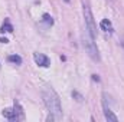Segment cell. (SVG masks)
<instances>
[{"label": "cell", "mask_w": 124, "mask_h": 122, "mask_svg": "<svg viewBox=\"0 0 124 122\" xmlns=\"http://www.w3.org/2000/svg\"><path fill=\"white\" fill-rule=\"evenodd\" d=\"M42 99L43 103L49 112L48 121H59L62 119V106H61V99L58 93L54 91L51 86H45L42 89Z\"/></svg>", "instance_id": "1"}, {"label": "cell", "mask_w": 124, "mask_h": 122, "mask_svg": "<svg viewBox=\"0 0 124 122\" xmlns=\"http://www.w3.org/2000/svg\"><path fill=\"white\" fill-rule=\"evenodd\" d=\"M94 40H95V39L85 30V33L82 34V45H84V49H85V52L88 53V56H90L94 62H100L101 61L100 50H98V47H97V45H95Z\"/></svg>", "instance_id": "2"}, {"label": "cell", "mask_w": 124, "mask_h": 122, "mask_svg": "<svg viewBox=\"0 0 124 122\" xmlns=\"http://www.w3.org/2000/svg\"><path fill=\"white\" fill-rule=\"evenodd\" d=\"M82 13H84V20H85V29L95 39L97 37V25H95V20H94L93 12H91L90 6L85 4V3L82 6Z\"/></svg>", "instance_id": "3"}, {"label": "cell", "mask_w": 124, "mask_h": 122, "mask_svg": "<svg viewBox=\"0 0 124 122\" xmlns=\"http://www.w3.org/2000/svg\"><path fill=\"white\" fill-rule=\"evenodd\" d=\"M1 115L9 119V121H17L20 118H23V112H22V108L19 105H15V108H6L3 109Z\"/></svg>", "instance_id": "4"}, {"label": "cell", "mask_w": 124, "mask_h": 122, "mask_svg": "<svg viewBox=\"0 0 124 122\" xmlns=\"http://www.w3.org/2000/svg\"><path fill=\"white\" fill-rule=\"evenodd\" d=\"M33 59L36 62V65H39V66H42V68H48V66L51 65L49 58H48L46 55H43V53H39V52L33 53Z\"/></svg>", "instance_id": "5"}, {"label": "cell", "mask_w": 124, "mask_h": 122, "mask_svg": "<svg viewBox=\"0 0 124 122\" xmlns=\"http://www.w3.org/2000/svg\"><path fill=\"white\" fill-rule=\"evenodd\" d=\"M102 103H104V116H105V119L108 122H117L118 121V118H117V115H114V112L111 111V108L107 105V102H104L102 101Z\"/></svg>", "instance_id": "6"}, {"label": "cell", "mask_w": 124, "mask_h": 122, "mask_svg": "<svg viewBox=\"0 0 124 122\" xmlns=\"http://www.w3.org/2000/svg\"><path fill=\"white\" fill-rule=\"evenodd\" d=\"M100 27H101V30L105 32V33H113V32H114L113 23H111L108 19H102L101 23H100Z\"/></svg>", "instance_id": "7"}, {"label": "cell", "mask_w": 124, "mask_h": 122, "mask_svg": "<svg viewBox=\"0 0 124 122\" xmlns=\"http://www.w3.org/2000/svg\"><path fill=\"white\" fill-rule=\"evenodd\" d=\"M0 32L1 33H12L13 32V26H12V23H10L9 19H4V22H3V25L0 27Z\"/></svg>", "instance_id": "8"}, {"label": "cell", "mask_w": 124, "mask_h": 122, "mask_svg": "<svg viewBox=\"0 0 124 122\" xmlns=\"http://www.w3.org/2000/svg\"><path fill=\"white\" fill-rule=\"evenodd\" d=\"M7 61L10 62V63H15V65H20L22 63V58L19 55H10L7 58Z\"/></svg>", "instance_id": "9"}, {"label": "cell", "mask_w": 124, "mask_h": 122, "mask_svg": "<svg viewBox=\"0 0 124 122\" xmlns=\"http://www.w3.org/2000/svg\"><path fill=\"white\" fill-rule=\"evenodd\" d=\"M43 22L48 25V26H52V23H54V20H52V16H49V14H43Z\"/></svg>", "instance_id": "10"}, {"label": "cell", "mask_w": 124, "mask_h": 122, "mask_svg": "<svg viewBox=\"0 0 124 122\" xmlns=\"http://www.w3.org/2000/svg\"><path fill=\"white\" fill-rule=\"evenodd\" d=\"M0 42H1V43H7V42H9V40H7V39H6V37H4V39H3V37H0Z\"/></svg>", "instance_id": "11"}, {"label": "cell", "mask_w": 124, "mask_h": 122, "mask_svg": "<svg viewBox=\"0 0 124 122\" xmlns=\"http://www.w3.org/2000/svg\"><path fill=\"white\" fill-rule=\"evenodd\" d=\"M110 1H113V0H110Z\"/></svg>", "instance_id": "12"}]
</instances>
